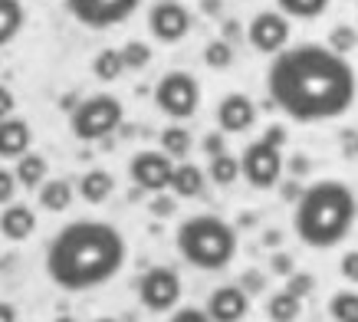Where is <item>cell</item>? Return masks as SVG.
Masks as SVG:
<instances>
[{
    "mask_svg": "<svg viewBox=\"0 0 358 322\" xmlns=\"http://www.w3.org/2000/svg\"><path fill=\"white\" fill-rule=\"evenodd\" d=\"M240 286H243V293H247V296H250V293H260L263 290V276H260V273H247Z\"/></svg>",
    "mask_w": 358,
    "mask_h": 322,
    "instance_id": "cell-40",
    "label": "cell"
},
{
    "mask_svg": "<svg viewBox=\"0 0 358 322\" xmlns=\"http://www.w3.org/2000/svg\"><path fill=\"white\" fill-rule=\"evenodd\" d=\"M204 184H207V174L204 168H197L191 161H174V172H171V194L174 197H197V194H204Z\"/></svg>",
    "mask_w": 358,
    "mask_h": 322,
    "instance_id": "cell-17",
    "label": "cell"
},
{
    "mask_svg": "<svg viewBox=\"0 0 358 322\" xmlns=\"http://www.w3.org/2000/svg\"><path fill=\"white\" fill-rule=\"evenodd\" d=\"M13 108H17V99H13V92L7 86H0V118L13 115Z\"/></svg>",
    "mask_w": 358,
    "mask_h": 322,
    "instance_id": "cell-38",
    "label": "cell"
},
{
    "mask_svg": "<svg viewBox=\"0 0 358 322\" xmlns=\"http://www.w3.org/2000/svg\"><path fill=\"white\" fill-rule=\"evenodd\" d=\"M247 43L257 53H280L289 46V17H282L280 10H260L247 27Z\"/></svg>",
    "mask_w": 358,
    "mask_h": 322,
    "instance_id": "cell-12",
    "label": "cell"
},
{
    "mask_svg": "<svg viewBox=\"0 0 358 322\" xmlns=\"http://www.w3.org/2000/svg\"><path fill=\"white\" fill-rule=\"evenodd\" d=\"M155 106H158V112L174 118V122L191 118L197 112V106H201V86H197V79L191 73H185V69L164 73L158 79V86H155Z\"/></svg>",
    "mask_w": 358,
    "mask_h": 322,
    "instance_id": "cell-6",
    "label": "cell"
},
{
    "mask_svg": "<svg viewBox=\"0 0 358 322\" xmlns=\"http://www.w3.org/2000/svg\"><path fill=\"white\" fill-rule=\"evenodd\" d=\"M309 172V161L303 158V155H296V161H293V174H306Z\"/></svg>",
    "mask_w": 358,
    "mask_h": 322,
    "instance_id": "cell-42",
    "label": "cell"
},
{
    "mask_svg": "<svg viewBox=\"0 0 358 322\" xmlns=\"http://www.w3.org/2000/svg\"><path fill=\"white\" fill-rule=\"evenodd\" d=\"M204 63L210 66V69H227V66L234 63V46H230L227 40H210L204 50Z\"/></svg>",
    "mask_w": 358,
    "mask_h": 322,
    "instance_id": "cell-30",
    "label": "cell"
},
{
    "mask_svg": "<svg viewBox=\"0 0 358 322\" xmlns=\"http://www.w3.org/2000/svg\"><path fill=\"white\" fill-rule=\"evenodd\" d=\"M263 139L270 141V145H276V148H282L286 145V129L282 125H270V129L263 132Z\"/></svg>",
    "mask_w": 358,
    "mask_h": 322,
    "instance_id": "cell-39",
    "label": "cell"
},
{
    "mask_svg": "<svg viewBox=\"0 0 358 322\" xmlns=\"http://www.w3.org/2000/svg\"><path fill=\"white\" fill-rule=\"evenodd\" d=\"M23 23H27V10H23L20 0H0V46L17 40Z\"/></svg>",
    "mask_w": 358,
    "mask_h": 322,
    "instance_id": "cell-21",
    "label": "cell"
},
{
    "mask_svg": "<svg viewBox=\"0 0 358 322\" xmlns=\"http://www.w3.org/2000/svg\"><path fill=\"white\" fill-rule=\"evenodd\" d=\"M276 10L296 20H315L329 10V0H276Z\"/></svg>",
    "mask_w": 358,
    "mask_h": 322,
    "instance_id": "cell-25",
    "label": "cell"
},
{
    "mask_svg": "<svg viewBox=\"0 0 358 322\" xmlns=\"http://www.w3.org/2000/svg\"><path fill=\"white\" fill-rule=\"evenodd\" d=\"M13 178L20 188L27 191H36L40 184L50 178V164H46L43 155H36V151H23L20 158H17V168H13Z\"/></svg>",
    "mask_w": 358,
    "mask_h": 322,
    "instance_id": "cell-18",
    "label": "cell"
},
{
    "mask_svg": "<svg viewBox=\"0 0 358 322\" xmlns=\"http://www.w3.org/2000/svg\"><path fill=\"white\" fill-rule=\"evenodd\" d=\"M112 191H115V178H112L106 168H92L79 178V197L86 201V204H102V201H109Z\"/></svg>",
    "mask_w": 358,
    "mask_h": 322,
    "instance_id": "cell-20",
    "label": "cell"
},
{
    "mask_svg": "<svg viewBox=\"0 0 358 322\" xmlns=\"http://www.w3.org/2000/svg\"><path fill=\"white\" fill-rule=\"evenodd\" d=\"M358 201L345 181H315L309 184L293 211V230L306 247L329 250L338 247L355 227Z\"/></svg>",
    "mask_w": 358,
    "mask_h": 322,
    "instance_id": "cell-3",
    "label": "cell"
},
{
    "mask_svg": "<svg viewBox=\"0 0 358 322\" xmlns=\"http://www.w3.org/2000/svg\"><path fill=\"white\" fill-rule=\"evenodd\" d=\"M270 102L293 122H332L358 99V76L342 53L299 43L273 53L266 69Z\"/></svg>",
    "mask_w": 358,
    "mask_h": 322,
    "instance_id": "cell-1",
    "label": "cell"
},
{
    "mask_svg": "<svg viewBox=\"0 0 358 322\" xmlns=\"http://www.w3.org/2000/svg\"><path fill=\"white\" fill-rule=\"evenodd\" d=\"M148 30L158 43H181L191 33V10L181 0H158L148 10Z\"/></svg>",
    "mask_w": 358,
    "mask_h": 322,
    "instance_id": "cell-11",
    "label": "cell"
},
{
    "mask_svg": "<svg viewBox=\"0 0 358 322\" xmlns=\"http://www.w3.org/2000/svg\"><path fill=\"white\" fill-rule=\"evenodd\" d=\"M342 276L358 286V250H348L345 257H342Z\"/></svg>",
    "mask_w": 358,
    "mask_h": 322,
    "instance_id": "cell-35",
    "label": "cell"
},
{
    "mask_svg": "<svg viewBox=\"0 0 358 322\" xmlns=\"http://www.w3.org/2000/svg\"><path fill=\"white\" fill-rule=\"evenodd\" d=\"M33 129L30 122H23L17 115L0 118V158H20L23 151H30Z\"/></svg>",
    "mask_w": 358,
    "mask_h": 322,
    "instance_id": "cell-16",
    "label": "cell"
},
{
    "mask_svg": "<svg viewBox=\"0 0 358 322\" xmlns=\"http://www.w3.org/2000/svg\"><path fill=\"white\" fill-rule=\"evenodd\" d=\"M122 73H125V63H122L119 50H99L92 59V76L99 83H115Z\"/></svg>",
    "mask_w": 358,
    "mask_h": 322,
    "instance_id": "cell-26",
    "label": "cell"
},
{
    "mask_svg": "<svg viewBox=\"0 0 358 322\" xmlns=\"http://www.w3.org/2000/svg\"><path fill=\"white\" fill-rule=\"evenodd\" d=\"M204 151H207V158L210 155H220V151H227V145H224V132H210L204 139Z\"/></svg>",
    "mask_w": 358,
    "mask_h": 322,
    "instance_id": "cell-37",
    "label": "cell"
},
{
    "mask_svg": "<svg viewBox=\"0 0 358 322\" xmlns=\"http://www.w3.org/2000/svg\"><path fill=\"white\" fill-rule=\"evenodd\" d=\"M168 322H210V316L204 309H197V306H178V309H171Z\"/></svg>",
    "mask_w": 358,
    "mask_h": 322,
    "instance_id": "cell-32",
    "label": "cell"
},
{
    "mask_svg": "<svg viewBox=\"0 0 358 322\" xmlns=\"http://www.w3.org/2000/svg\"><path fill=\"white\" fill-rule=\"evenodd\" d=\"M138 300L148 312H171L181 302V276L171 267H152L138 279Z\"/></svg>",
    "mask_w": 358,
    "mask_h": 322,
    "instance_id": "cell-9",
    "label": "cell"
},
{
    "mask_svg": "<svg viewBox=\"0 0 358 322\" xmlns=\"http://www.w3.org/2000/svg\"><path fill=\"white\" fill-rule=\"evenodd\" d=\"M329 50H336V53H352L358 46V33H355V27H348V23H338V27H332L329 30Z\"/></svg>",
    "mask_w": 358,
    "mask_h": 322,
    "instance_id": "cell-28",
    "label": "cell"
},
{
    "mask_svg": "<svg viewBox=\"0 0 358 322\" xmlns=\"http://www.w3.org/2000/svg\"><path fill=\"white\" fill-rule=\"evenodd\" d=\"M171 172H174V158H168L162 148H145L135 151L129 161V178L131 184H138L141 191H168L171 184Z\"/></svg>",
    "mask_w": 358,
    "mask_h": 322,
    "instance_id": "cell-10",
    "label": "cell"
},
{
    "mask_svg": "<svg viewBox=\"0 0 358 322\" xmlns=\"http://www.w3.org/2000/svg\"><path fill=\"white\" fill-rule=\"evenodd\" d=\"M174 247L185 263L204 273H217L237 257V230L217 214H194L181 220L174 234Z\"/></svg>",
    "mask_w": 358,
    "mask_h": 322,
    "instance_id": "cell-4",
    "label": "cell"
},
{
    "mask_svg": "<svg viewBox=\"0 0 358 322\" xmlns=\"http://www.w3.org/2000/svg\"><path fill=\"white\" fill-rule=\"evenodd\" d=\"M141 0H66V10L76 23L89 30H109L115 23H125L138 10Z\"/></svg>",
    "mask_w": 358,
    "mask_h": 322,
    "instance_id": "cell-8",
    "label": "cell"
},
{
    "mask_svg": "<svg viewBox=\"0 0 358 322\" xmlns=\"http://www.w3.org/2000/svg\"><path fill=\"white\" fill-rule=\"evenodd\" d=\"M207 178L220 188H230V184L240 178V161L230 155V151H220V155H210V164H207Z\"/></svg>",
    "mask_w": 358,
    "mask_h": 322,
    "instance_id": "cell-23",
    "label": "cell"
},
{
    "mask_svg": "<svg viewBox=\"0 0 358 322\" xmlns=\"http://www.w3.org/2000/svg\"><path fill=\"white\" fill-rule=\"evenodd\" d=\"M240 178H247V184L253 188H276L282 178V151L276 145H270L266 139L260 141H250L243 155H240Z\"/></svg>",
    "mask_w": 358,
    "mask_h": 322,
    "instance_id": "cell-7",
    "label": "cell"
},
{
    "mask_svg": "<svg viewBox=\"0 0 358 322\" xmlns=\"http://www.w3.org/2000/svg\"><path fill=\"white\" fill-rule=\"evenodd\" d=\"M204 312L210 316V322H243L250 312V296L243 293V286H217L207 296Z\"/></svg>",
    "mask_w": 358,
    "mask_h": 322,
    "instance_id": "cell-13",
    "label": "cell"
},
{
    "mask_svg": "<svg viewBox=\"0 0 358 322\" xmlns=\"http://www.w3.org/2000/svg\"><path fill=\"white\" fill-rule=\"evenodd\" d=\"M33 230H36V214H33L30 204H17V201L3 204V211H0V234L7 240L23 244L27 237H33Z\"/></svg>",
    "mask_w": 358,
    "mask_h": 322,
    "instance_id": "cell-15",
    "label": "cell"
},
{
    "mask_svg": "<svg viewBox=\"0 0 358 322\" xmlns=\"http://www.w3.org/2000/svg\"><path fill=\"white\" fill-rule=\"evenodd\" d=\"M0 322H17V309L3 300H0Z\"/></svg>",
    "mask_w": 358,
    "mask_h": 322,
    "instance_id": "cell-41",
    "label": "cell"
},
{
    "mask_svg": "<svg viewBox=\"0 0 358 322\" xmlns=\"http://www.w3.org/2000/svg\"><path fill=\"white\" fill-rule=\"evenodd\" d=\"M129 247L119 227L106 220H73L46 247V276L66 293H86L119 276Z\"/></svg>",
    "mask_w": 358,
    "mask_h": 322,
    "instance_id": "cell-2",
    "label": "cell"
},
{
    "mask_svg": "<svg viewBox=\"0 0 358 322\" xmlns=\"http://www.w3.org/2000/svg\"><path fill=\"white\" fill-rule=\"evenodd\" d=\"M329 316L332 322H358V293L355 290H338L329 300Z\"/></svg>",
    "mask_w": 358,
    "mask_h": 322,
    "instance_id": "cell-27",
    "label": "cell"
},
{
    "mask_svg": "<svg viewBox=\"0 0 358 322\" xmlns=\"http://www.w3.org/2000/svg\"><path fill=\"white\" fill-rule=\"evenodd\" d=\"M253 122H257V106H253V99L243 96V92H227V96L217 102V125H220V132L237 135V132L253 129Z\"/></svg>",
    "mask_w": 358,
    "mask_h": 322,
    "instance_id": "cell-14",
    "label": "cell"
},
{
    "mask_svg": "<svg viewBox=\"0 0 358 322\" xmlns=\"http://www.w3.org/2000/svg\"><path fill=\"white\" fill-rule=\"evenodd\" d=\"M313 286H315V276H309V273H289V283H286V290L293 296H299V300H306L313 293Z\"/></svg>",
    "mask_w": 358,
    "mask_h": 322,
    "instance_id": "cell-31",
    "label": "cell"
},
{
    "mask_svg": "<svg viewBox=\"0 0 358 322\" xmlns=\"http://www.w3.org/2000/svg\"><path fill=\"white\" fill-rule=\"evenodd\" d=\"M96 322H115V319H109V316H102V319H96Z\"/></svg>",
    "mask_w": 358,
    "mask_h": 322,
    "instance_id": "cell-44",
    "label": "cell"
},
{
    "mask_svg": "<svg viewBox=\"0 0 358 322\" xmlns=\"http://www.w3.org/2000/svg\"><path fill=\"white\" fill-rule=\"evenodd\" d=\"M299 312H303V300L293 296L289 290L273 293L270 300H266V316H270V322H296Z\"/></svg>",
    "mask_w": 358,
    "mask_h": 322,
    "instance_id": "cell-22",
    "label": "cell"
},
{
    "mask_svg": "<svg viewBox=\"0 0 358 322\" xmlns=\"http://www.w3.org/2000/svg\"><path fill=\"white\" fill-rule=\"evenodd\" d=\"M122 53V63H125V69H145V66L152 63V50L141 43V40H129V43L119 50Z\"/></svg>",
    "mask_w": 358,
    "mask_h": 322,
    "instance_id": "cell-29",
    "label": "cell"
},
{
    "mask_svg": "<svg viewBox=\"0 0 358 322\" xmlns=\"http://www.w3.org/2000/svg\"><path fill=\"white\" fill-rule=\"evenodd\" d=\"M152 214L155 217H171L174 214V197H164V191H158V197L152 201Z\"/></svg>",
    "mask_w": 358,
    "mask_h": 322,
    "instance_id": "cell-36",
    "label": "cell"
},
{
    "mask_svg": "<svg viewBox=\"0 0 358 322\" xmlns=\"http://www.w3.org/2000/svg\"><path fill=\"white\" fill-rule=\"evenodd\" d=\"M270 270L276 273V276H289V273H296V267H293V257L289 253H273V260H270Z\"/></svg>",
    "mask_w": 358,
    "mask_h": 322,
    "instance_id": "cell-34",
    "label": "cell"
},
{
    "mask_svg": "<svg viewBox=\"0 0 358 322\" xmlns=\"http://www.w3.org/2000/svg\"><path fill=\"white\" fill-rule=\"evenodd\" d=\"M17 178H13V172H7V168H0V207L3 204H10L13 201V194H17Z\"/></svg>",
    "mask_w": 358,
    "mask_h": 322,
    "instance_id": "cell-33",
    "label": "cell"
},
{
    "mask_svg": "<svg viewBox=\"0 0 358 322\" xmlns=\"http://www.w3.org/2000/svg\"><path fill=\"white\" fill-rule=\"evenodd\" d=\"M36 194H40V207L50 211V214H63V211H69L73 197H76L73 184L63 181V178H46V181L36 188Z\"/></svg>",
    "mask_w": 358,
    "mask_h": 322,
    "instance_id": "cell-19",
    "label": "cell"
},
{
    "mask_svg": "<svg viewBox=\"0 0 358 322\" xmlns=\"http://www.w3.org/2000/svg\"><path fill=\"white\" fill-rule=\"evenodd\" d=\"M122 118H125V108H122L119 99L109 96V92H99V96L79 99L76 106L69 108V132L79 141H102L119 129Z\"/></svg>",
    "mask_w": 358,
    "mask_h": 322,
    "instance_id": "cell-5",
    "label": "cell"
},
{
    "mask_svg": "<svg viewBox=\"0 0 358 322\" xmlns=\"http://www.w3.org/2000/svg\"><path fill=\"white\" fill-rule=\"evenodd\" d=\"M191 145H194V139H191V132L185 129V125H168V129L162 132V145L158 148L168 155V158H187V151H191Z\"/></svg>",
    "mask_w": 358,
    "mask_h": 322,
    "instance_id": "cell-24",
    "label": "cell"
},
{
    "mask_svg": "<svg viewBox=\"0 0 358 322\" xmlns=\"http://www.w3.org/2000/svg\"><path fill=\"white\" fill-rule=\"evenodd\" d=\"M53 322H76V319H73V316H56Z\"/></svg>",
    "mask_w": 358,
    "mask_h": 322,
    "instance_id": "cell-43",
    "label": "cell"
}]
</instances>
